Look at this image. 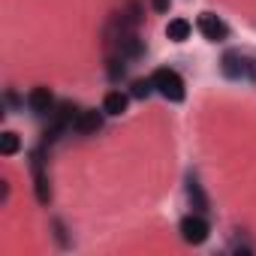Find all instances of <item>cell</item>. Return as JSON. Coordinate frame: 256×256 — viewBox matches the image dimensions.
<instances>
[{"mask_svg":"<svg viewBox=\"0 0 256 256\" xmlns=\"http://www.w3.org/2000/svg\"><path fill=\"white\" fill-rule=\"evenodd\" d=\"M220 72L232 82H256V58L232 48L220 58Z\"/></svg>","mask_w":256,"mask_h":256,"instance_id":"1","label":"cell"},{"mask_svg":"<svg viewBox=\"0 0 256 256\" xmlns=\"http://www.w3.org/2000/svg\"><path fill=\"white\" fill-rule=\"evenodd\" d=\"M151 78H154V88H157L160 96H166L169 102H184L187 90H184L181 72H175V70H169V66H160V70H154Z\"/></svg>","mask_w":256,"mask_h":256,"instance_id":"2","label":"cell"},{"mask_svg":"<svg viewBox=\"0 0 256 256\" xmlns=\"http://www.w3.org/2000/svg\"><path fill=\"white\" fill-rule=\"evenodd\" d=\"M78 118V108L72 102H64L58 112H52V124L46 126V133H42V142H58L66 130H72V124Z\"/></svg>","mask_w":256,"mask_h":256,"instance_id":"3","label":"cell"},{"mask_svg":"<svg viewBox=\"0 0 256 256\" xmlns=\"http://www.w3.org/2000/svg\"><path fill=\"white\" fill-rule=\"evenodd\" d=\"M30 169H34L36 202H40V205H48V202H52V184H48V175H46V166H42V148L30 151Z\"/></svg>","mask_w":256,"mask_h":256,"instance_id":"4","label":"cell"},{"mask_svg":"<svg viewBox=\"0 0 256 256\" xmlns=\"http://www.w3.org/2000/svg\"><path fill=\"white\" fill-rule=\"evenodd\" d=\"M181 238L187 241V244H205L208 241V232H211V226H208V220H205V214H187L184 220H181Z\"/></svg>","mask_w":256,"mask_h":256,"instance_id":"5","label":"cell"},{"mask_svg":"<svg viewBox=\"0 0 256 256\" xmlns=\"http://www.w3.org/2000/svg\"><path fill=\"white\" fill-rule=\"evenodd\" d=\"M196 28H199V34H202L208 42H223V40H229V24H226L220 16H214V12H202V16L196 18Z\"/></svg>","mask_w":256,"mask_h":256,"instance_id":"6","label":"cell"},{"mask_svg":"<svg viewBox=\"0 0 256 256\" xmlns=\"http://www.w3.org/2000/svg\"><path fill=\"white\" fill-rule=\"evenodd\" d=\"M102 114H106V112L82 108L78 118H76V124H72V130H76L78 136H94V133H100V130H102Z\"/></svg>","mask_w":256,"mask_h":256,"instance_id":"7","label":"cell"},{"mask_svg":"<svg viewBox=\"0 0 256 256\" xmlns=\"http://www.w3.org/2000/svg\"><path fill=\"white\" fill-rule=\"evenodd\" d=\"M187 202L196 214H208V208H211V202H208V196H205V190H202V184L193 172L187 175Z\"/></svg>","mask_w":256,"mask_h":256,"instance_id":"8","label":"cell"},{"mask_svg":"<svg viewBox=\"0 0 256 256\" xmlns=\"http://www.w3.org/2000/svg\"><path fill=\"white\" fill-rule=\"evenodd\" d=\"M52 106H54V96H52L48 88H34V90L28 94V108H30L34 114H48Z\"/></svg>","mask_w":256,"mask_h":256,"instance_id":"9","label":"cell"},{"mask_svg":"<svg viewBox=\"0 0 256 256\" xmlns=\"http://www.w3.org/2000/svg\"><path fill=\"white\" fill-rule=\"evenodd\" d=\"M126 106H130V96L120 94V90H108L106 100H102V112H106V114H124Z\"/></svg>","mask_w":256,"mask_h":256,"instance_id":"10","label":"cell"},{"mask_svg":"<svg viewBox=\"0 0 256 256\" xmlns=\"http://www.w3.org/2000/svg\"><path fill=\"white\" fill-rule=\"evenodd\" d=\"M190 22L187 18H172L169 24H166V36L172 40V42H184V40H190Z\"/></svg>","mask_w":256,"mask_h":256,"instance_id":"11","label":"cell"},{"mask_svg":"<svg viewBox=\"0 0 256 256\" xmlns=\"http://www.w3.org/2000/svg\"><path fill=\"white\" fill-rule=\"evenodd\" d=\"M106 72L112 82H120L126 76V58H118V54H108V64H106Z\"/></svg>","mask_w":256,"mask_h":256,"instance_id":"12","label":"cell"},{"mask_svg":"<svg viewBox=\"0 0 256 256\" xmlns=\"http://www.w3.org/2000/svg\"><path fill=\"white\" fill-rule=\"evenodd\" d=\"M22 148V139L12 133V130H6V133H0V154L4 157H12L16 151Z\"/></svg>","mask_w":256,"mask_h":256,"instance_id":"13","label":"cell"},{"mask_svg":"<svg viewBox=\"0 0 256 256\" xmlns=\"http://www.w3.org/2000/svg\"><path fill=\"white\" fill-rule=\"evenodd\" d=\"M154 90H157V88H154V78H136V82L130 84V96H136V100H148Z\"/></svg>","mask_w":256,"mask_h":256,"instance_id":"14","label":"cell"},{"mask_svg":"<svg viewBox=\"0 0 256 256\" xmlns=\"http://www.w3.org/2000/svg\"><path fill=\"white\" fill-rule=\"evenodd\" d=\"M52 229H54V238H58V244H60V247H70V235H66V226H64V220H52Z\"/></svg>","mask_w":256,"mask_h":256,"instance_id":"15","label":"cell"},{"mask_svg":"<svg viewBox=\"0 0 256 256\" xmlns=\"http://www.w3.org/2000/svg\"><path fill=\"white\" fill-rule=\"evenodd\" d=\"M151 6H154V12H169L172 0H151Z\"/></svg>","mask_w":256,"mask_h":256,"instance_id":"16","label":"cell"}]
</instances>
